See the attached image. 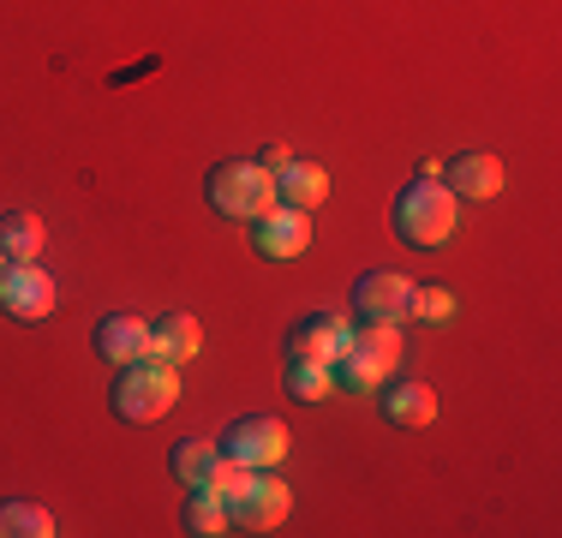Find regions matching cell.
Returning a JSON list of instances; mask_svg holds the SVG:
<instances>
[{"label":"cell","instance_id":"obj_1","mask_svg":"<svg viewBox=\"0 0 562 538\" xmlns=\"http://www.w3.org/2000/svg\"><path fill=\"white\" fill-rule=\"evenodd\" d=\"M173 401H180V366H168V359H156V354L114 366V383H109L114 419H126V425H156V419L173 407Z\"/></svg>","mask_w":562,"mask_h":538},{"label":"cell","instance_id":"obj_2","mask_svg":"<svg viewBox=\"0 0 562 538\" xmlns=\"http://www.w3.org/2000/svg\"><path fill=\"white\" fill-rule=\"evenodd\" d=\"M454 215H461V204H454V192H449L443 180H413V186H401L390 222H395V239H401V246L437 251V246H449Z\"/></svg>","mask_w":562,"mask_h":538},{"label":"cell","instance_id":"obj_3","mask_svg":"<svg viewBox=\"0 0 562 538\" xmlns=\"http://www.w3.org/2000/svg\"><path fill=\"white\" fill-rule=\"evenodd\" d=\"M204 198L216 215H227V222H258L263 210H276V173L263 168L258 156H227L210 168Z\"/></svg>","mask_w":562,"mask_h":538},{"label":"cell","instance_id":"obj_4","mask_svg":"<svg viewBox=\"0 0 562 538\" xmlns=\"http://www.w3.org/2000/svg\"><path fill=\"white\" fill-rule=\"evenodd\" d=\"M216 449L227 455V461L239 467H258V473H270V467L288 461V425L270 419V413H246V419H234L222 430Z\"/></svg>","mask_w":562,"mask_h":538},{"label":"cell","instance_id":"obj_5","mask_svg":"<svg viewBox=\"0 0 562 538\" xmlns=\"http://www.w3.org/2000/svg\"><path fill=\"white\" fill-rule=\"evenodd\" d=\"M251 227V246H258V258L270 264H288V258H305V246H312V210H293V204H276L263 210Z\"/></svg>","mask_w":562,"mask_h":538},{"label":"cell","instance_id":"obj_6","mask_svg":"<svg viewBox=\"0 0 562 538\" xmlns=\"http://www.w3.org/2000/svg\"><path fill=\"white\" fill-rule=\"evenodd\" d=\"M347 347H353V323L336 317V312H312V317H300L288 329L281 354H288V359H317V366H336Z\"/></svg>","mask_w":562,"mask_h":538},{"label":"cell","instance_id":"obj_7","mask_svg":"<svg viewBox=\"0 0 562 538\" xmlns=\"http://www.w3.org/2000/svg\"><path fill=\"white\" fill-rule=\"evenodd\" d=\"M0 312L19 317V323H36L55 312V276L36 264H7L0 269Z\"/></svg>","mask_w":562,"mask_h":538},{"label":"cell","instance_id":"obj_8","mask_svg":"<svg viewBox=\"0 0 562 538\" xmlns=\"http://www.w3.org/2000/svg\"><path fill=\"white\" fill-rule=\"evenodd\" d=\"M407 293H413L407 276H395V269H366V276L353 281V312H359V323H401L407 317Z\"/></svg>","mask_w":562,"mask_h":538},{"label":"cell","instance_id":"obj_9","mask_svg":"<svg viewBox=\"0 0 562 538\" xmlns=\"http://www.w3.org/2000/svg\"><path fill=\"white\" fill-rule=\"evenodd\" d=\"M288 508H293V491L281 479H251V491L239 496L234 508H227V515H234V527L239 533H276L281 520H288Z\"/></svg>","mask_w":562,"mask_h":538},{"label":"cell","instance_id":"obj_10","mask_svg":"<svg viewBox=\"0 0 562 538\" xmlns=\"http://www.w3.org/2000/svg\"><path fill=\"white\" fill-rule=\"evenodd\" d=\"M443 186L454 198H473V204H485V198H497L503 192V161L491 156V150H461L443 168Z\"/></svg>","mask_w":562,"mask_h":538},{"label":"cell","instance_id":"obj_11","mask_svg":"<svg viewBox=\"0 0 562 538\" xmlns=\"http://www.w3.org/2000/svg\"><path fill=\"white\" fill-rule=\"evenodd\" d=\"M90 347H97L109 366H126V359H144L150 354V323L132 317V312H109L97 323V335H90Z\"/></svg>","mask_w":562,"mask_h":538},{"label":"cell","instance_id":"obj_12","mask_svg":"<svg viewBox=\"0 0 562 538\" xmlns=\"http://www.w3.org/2000/svg\"><path fill=\"white\" fill-rule=\"evenodd\" d=\"M204 347V323H198L192 312H168L150 323V354L168 359V366H186V359Z\"/></svg>","mask_w":562,"mask_h":538},{"label":"cell","instance_id":"obj_13","mask_svg":"<svg viewBox=\"0 0 562 538\" xmlns=\"http://www.w3.org/2000/svg\"><path fill=\"white\" fill-rule=\"evenodd\" d=\"M383 419L401 430H425L437 419V389L431 383H390L383 389Z\"/></svg>","mask_w":562,"mask_h":538},{"label":"cell","instance_id":"obj_14","mask_svg":"<svg viewBox=\"0 0 562 538\" xmlns=\"http://www.w3.org/2000/svg\"><path fill=\"white\" fill-rule=\"evenodd\" d=\"M329 198V173L317 161H300L293 156L288 168L276 173V204H293V210H317Z\"/></svg>","mask_w":562,"mask_h":538},{"label":"cell","instance_id":"obj_15","mask_svg":"<svg viewBox=\"0 0 562 538\" xmlns=\"http://www.w3.org/2000/svg\"><path fill=\"white\" fill-rule=\"evenodd\" d=\"M43 239H48V227L36 210H0V251H7V264H36Z\"/></svg>","mask_w":562,"mask_h":538},{"label":"cell","instance_id":"obj_16","mask_svg":"<svg viewBox=\"0 0 562 538\" xmlns=\"http://www.w3.org/2000/svg\"><path fill=\"white\" fill-rule=\"evenodd\" d=\"M180 527L192 533V538H216V533H234V515H227V503L210 491V484H192V491H186Z\"/></svg>","mask_w":562,"mask_h":538},{"label":"cell","instance_id":"obj_17","mask_svg":"<svg viewBox=\"0 0 562 538\" xmlns=\"http://www.w3.org/2000/svg\"><path fill=\"white\" fill-rule=\"evenodd\" d=\"M353 347H359V354H366L383 377L401 366V354H407V341H401V323H359V329H353Z\"/></svg>","mask_w":562,"mask_h":538},{"label":"cell","instance_id":"obj_18","mask_svg":"<svg viewBox=\"0 0 562 538\" xmlns=\"http://www.w3.org/2000/svg\"><path fill=\"white\" fill-rule=\"evenodd\" d=\"M216 461H222V449H216V442H204V437H180V442L168 449V473L180 479L186 491H192V484H204Z\"/></svg>","mask_w":562,"mask_h":538},{"label":"cell","instance_id":"obj_19","mask_svg":"<svg viewBox=\"0 0 562 538\" xmlns=\"http://www.w3.org/2000/svg\"><path fill=\"white\" fill-rule=\"evenodd\" d=\"M281 389H288L293 401H305V407H317L324 395H336V377H329V366H317V359H288Z\"/></svg>","mask_w":562,"mask_h":538},{"label":"cell","instance_id":"obj_20","mask_svg":"<svg viewBox=\"0 0 562 538\" xmlns=\"http://www.w3.org/2000/svg\"><path fill=\"white\" fill-rule=\"evenodd\" d=\"M0 538H55V515L36 503H0Z\"/></svg>","mask_w":562,"mask_h":538},{"label":"cell","instance_id":"obj_21","mask_svg":"<svg viewBox=\"0 0 562 538\" xmlns=\"http://www.w3.org/2000/svg\"><path fill=\"white\" fill-rule=\"evenodd\" d=\"M407 317L449 323V317H454V293L443 288V281H413V293H407Z\"/></svg>","mask_w":562,"mask_h":538},{"label":"cell","instance_id":"obj_22","mask_svg":"<svg viewBox=\"0 0 562 538\" xmlns=\"http://www.w3.org/2000/svg\"><path fill=\"white\" fill-rule=\"evenodd\" d=\"M329 377H336V383L347 389V395H371V389L383 383V371L371 366V359L359 354V347H347V354L336 359V366H329Z\"/></svg>","mask_w":562,"mask_h":538},{"label":"cell","instance_id":"obj_23","mask_svg":"<svg viewBox=\"0 0 562 538\" xmlns=\"http://www.w3.org/2000/svg\"><path fill=\"white\" fill-rule=\"evenodd\" d=\"M251 479H258V467H239V461H227V455H222V461H216V467H210V479H204V484H210V491H216V496H222V503H227V508H234V503H239V496H246V491H251Z\"/></svg>","mask_w":562,"mask_h":538},{"label":"cell","instance_id":"obj_24","mask_svg":"<svg viewBox=\"0 0 562 538\" xmlns=\"http://www.w3.org/2000/svg\"><path fill=\"white\" fill-rule=\"evenodd\" d=\"M258 161H263V168H270V173H281V168H288V161H293V150H288V144H270V150H263Z\"/></svg>","mask_w":562,"mask_h":538},{"label":"cell","instance_id":"obj_25","mask_svg":"<svg viewBox=\"0 0 562 538\" xmlns=\"http://www.w3.org/2000/svg\"><path fill=\"white\" fill-rule=\"evenodd\" d=\"M413 180H443V161H437V156H425V161H419V173H413Z\"/></svg>","mask_w":562,"mask_h":538},{"label":"cell","instance_id":"obj_26","mask_svg":"<svg viewBox=\"0 0 562 538\" xmlns=\"http://www.w3.org/2000/svg\"><path fill=\"white\" fill-rule=\"evenodd\" d=\"M0 269H7V251H0Z\"/></svg>","mask_w":562,"mask_h":538}]
</instances>
